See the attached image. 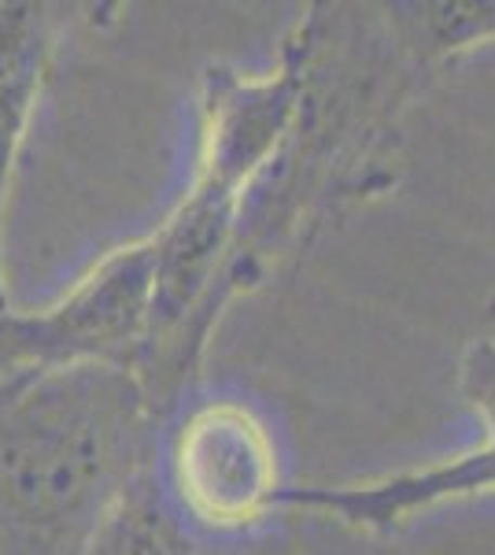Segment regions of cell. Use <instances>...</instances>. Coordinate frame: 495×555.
Here are the masks:
<instances>
[{
  "label": "cell",
  "instance_id": "cell-1",
  "mask_svg": "<svg viewBox=\"0 0 495 555\" xmlns=\"http://www.w3.org/2000/svg\"><path fill=\"white\" fill-rule=\"evenodd\" d=\"M156 423L126 366L0 378V555H78L152 467Z\"/></svg>",
  "mask_w": 495,
  "mask_h": 555
},
{
  "label": "cell",
  "instance_id": "cell-2",
  "mask_svg": "<svg viewBox=\"0 0 495 555\" xmlns=\"http://www.w3.org/2000/svg\"><path fill=\"white\" fill-rule=\"evenodd\" d=\"M152 322L148 234L112 248L41 311H0V378L60 366L138 371Z\"/></svg>",
  "mask_w": 495,
  "mask_h": 555
},
{
  "label": "cell",
  "instance_id": "cell-3",
  "mask_svg": "<svg viewBox=\"0 0 495 555\" xmlns=\"http://www.w3.org/2000/svg\"><path fill=\"white\" fill-rule=\"evenodd\" d=\"M164 489L193 533L248 537L282 507L274 437L245 400H200L170 429Z\"/></svg>",
  "mask_w": 495,
  "mask_h": 555
},
{
  "label": "cell",
  "instance_id": "cell-4",
  "mask_svg": "<svg viewBox=\"0 0 495 555\" xmlns=\"http://www.w3.org/2000/svg\"><path fill=\"white\" fill-rule=\"evenodd\" d=\"M311 70V15L285 38L270 70L211 67L196 104V152L188 185L245 208L248 193L289 145Z\"/></svg>",
  "mask_w": 495,
  "mask_h": 555
},
{
  "label": "cell",
  "instance_id": "cell-5",
  "mask_svg": "<svg viewBox=\"0 0 495 555\" xmlns=\"http://www.w3.org/2000/svg\"><path fill=\"white\" fill-rule=\"evenodd\" d=\"M458 392L477 411L484 441L452 460L355 486L282 489V507L329 515L355 533L389 537L433 507L495 492V337H473L458 363Z\"/></svg>",
  "mask_w": 495,
  "mask_h": 555
},
{
  "label": "cell",
  "instance_id": "cell-6",
  "mask_svg": "<svg viewBox=\"0 0 495 555\" xmlns=\"http://www.w3.org/2000/svg\"><path fill=\"white\" fill-rule=\"evenodd\" d=\"M52 49L49 8L30 0H0V263L12 178L38 107L44 64Z\"/></svg>",
  "mask_w": 495,
  "mask_h": 555
},
{
  "label": "cell",
  "instance_id": "cell-7",
  "mask_svg": "<svg viewBox=\"0 0 495 555\" xmlns=\"http://www.w3.org/2000/svg\"><path fill=\"white\" fill-rule=\"evenodd\" d=\"M78 555H204V548L148 467L107 507Z\"/></svg>",
  "mask_w": 495,
  "mask_h": 555
},
{
  "label": "cell",
  "instance_id": "cell-8",
  "mask_svg": "<svg viewBox=\"0 0 495 555\" xmlns=\"http://www.w3.org/2000/svg\"><path fill=\"white\" fill-rule=\"evenodd\" d=\"M489 319H495V297H492V304H489Z\"/></svg>",
  "mask_w": 495,
  "mask_h": 555
}]
</instances>
